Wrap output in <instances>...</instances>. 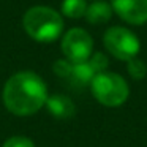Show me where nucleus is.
Listing matches in <instances>:
<instances>
[{"instance_id": "nucleus-1", "label": "nucleus", "mask_w": 147, "mask_h": 147, "mask_svg": "<svg viewBox=\"0 0 147 147\" xmlns=\"http://www.w3.org/2000/svg\"><path fill=\"white\" fill-rule=\"evenodd\" d=\"M48 96L45 79L35 71L22 70L8 78L2 92V101L13 115L29 117L45 108Z\"/></svg>"}, {"instance_id": "nucleus-2", "label": "nucleus", "mask_w": 147, "mask_h": 147, "mask_svg": "<svg viewBox=\"0 0 147 147\" xmlns=\"http://www.w3.org/2000/svg\"><path fill=\"white\" fill-rule=\"evenodd\" d=\"M63 27V16L45 5L29 8L22 16L24 32L36 43H52L62 38Z\"/></svg>"}, {"instance_id": "nucleus-3", "label": "nucleus", "mask_w": 147, "mask_h": 147, "mask_svg": "<svg viewBox=\"0 0 147 147\" xmlns=\"http://www.w3.org/2000/svg\"><path fill=\"white\" fill-rule=\"evenodd\" d=\"M89 87L93 98L106 108H119L127 103L130 96V86L127 79L114 71L95 74Z\"/></svg>"}, {"instance_id": "nucleus-4", "label": "nucleus", "mask_w": 147, "mask_h": 147, "mask_svg": "<svg viewBox=\"0 0 147 147\" xmlns=\"http://www.w3.org/2000/svg\"><path fill=\"white\" fill-rule=\"evenodd\" d=\"M103 45L108 54L117 60L128 62L138 57L141 51V41L130 29L122 26H112L103 35Z\"/></svg>"}, {"instance_id": "nucleus-5", "label": "nucleus", "mask_w": 147, "mask_h": 147, "mask_svg": "<svg viewBox=\"0 0 147 147\" xmlns=\"http://www.w3.org/2000/svg\"><path fill=\"white\" fill-rule=\"evenodd\" d=\"M60 51L63 59L70 60L71 63L86 62L93 54V38L87 30L73 27L62 35Z\"/></svg>"}, {"instance_id": "nucleus-6", "label": "nucleus", "mask_w": 147, "mask_h": 147, "mask_svg": "<svg viewBox=\"0 0 147 147\" xmlns=\"http://www.w3.org/2000/svg\"><path fill=\"white\" fill-rule=\"evenodd\" d=\"M111 8L123 22L144 26L147 22V0H111Z\"/></svg>"}, {"instance_id": "nucleus-7", "label": "nucleus", "mask_w": 147, "mask_h": 147, "mask_svg": "<svg viewBox=\"0 0 147 147\" xmlns=\"http://www.w3.org/2000/svg\"><path fill=\"white\" fill-rule=\"evenodd\" d=\"M46 111L52 115V117L59 119V120H68L76 114V105L70 96L63 95V93H54L49 95L45 105Z\"/></svg>"}, {"instance_id": "nucleus-8", "label": "nucleus", "mask_w": 147, "mask_h": 147, "mask_svg": "<svg viewBox=\"0 0 147 147\" xmlns=\"http://www.w3.org/2000/svg\"><path fill=\"white\" fill-rule=\"evenodd\" d=\"M112 8L111 3L105 2V0H93L90 5H87L86 11V21L92 26H100V24H106L112 18Z\"/></svg>"}, {"instance_id": "nucleus-9", "label": "nucleus", "mask_w": 147, "mask_h": 147, "mask_svg": "<svg viewBox=\"0 0 147 147\" xmlns=\"http://www.w3.org/2000/svg\"><path fill=\"white\" fill-rule=\"evenodd\" d=\"M95 70L92 68V65L89 63V60L86 62H79V63H73L71 65V73L68 81L73 82V86L78 87H86L90 86L92 79L95 78Z\"/></svg>"}, {"instance_id": "nucleus-10", "label": "nucleus", "mask_w": 147, "mask_h": 147, "mask_svg": "<svg viewBox=\"0 0 147 147\" xmlns=\"http://www.w3.org/2000/svg\"><path fill=\"white\" fill-rule=\"evenodd\" d=\"M87 2L86 0H63L60 7V14L70 19H81L86 16Z\"/></svg>"}, {"instance_id": "nucleus-11", "label": "nucleus", "mask_w": 147, "mask_h": 147, "mask_svg": "<svg viewBox=\"0 0 147 147\" xmlns=\"http://www.w3.org/2000/svg\"><path fill=\"white\" fill-rule=\"evenodd\" d=\"M127 71H128L131 79L142 81L144 78L147 76V65L142 59L134 57V59H130V60L127 62Z\"/></svg>"}, {"instance_id": "nucleus-12", "label": "nucleus", "mask_w": 147, "mask_h": 147, "mask_svg": "<svg viewBox=\"0 0 147 147\" xmlns=\"http://www.w3.org/2000/svg\"><path fill=\"white\" fill-rule=\"evenodd\" d=\"M89 63L92 65V68L95 70V73H103V71H108L109 67V59L105 52H93L89 59Z\"/></svg>"}, {"instance_id": "nucleus-13", "label": "nucleus", "mask_w": 147, "mask_h": 147, "mask_svg": "<svg viewBox=\"0 0 147 147\" xmlns=\"http://www.w3.org/2000/svg\"><path fill=\"white\" fill-rule=\"evenodd\" d=\"M71 65L73 63L70 60H67V59H59L52 65V71L55 73V76L62 78V79H68L71 73Z\"/></svg>"}, {"instance_id": "nucleus-14", "label": "nucleus", "mask_w": 147, "mask_h": 147, "mask_svg": "<svg viewBox=\"0 0 147 147\" xmlns=\"http://www.w3.org/2000/svg\"><path fill=\"white\" fill-rule=\"evenodd\" d=\"M2 147H35V142H33L30 138H27V136L16 134V136L8 138V139L3 142Z\"/></svg>"}]
</instances>
